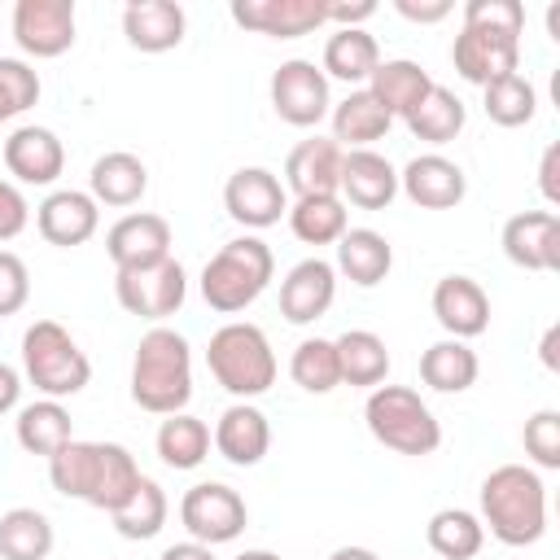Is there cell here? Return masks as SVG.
Wrapping results in <instances>:
<instances>
[{"label": "cell", "instance_id": "obj_1", "mask_svg": "<svg viewBox=\"0 0 560 560\" xmlns=\"http://www.w3.org/2000/svg\"><path fill=\"white\" fill-rule=\"evenodd\" d=\"M140 464L127 446L118 442H66L52 459H48V481L57 494L79 499L88 508L101 512H118L131 490L140 486Z\"/></svg>", "mask_w": 560, "mask_h": 560}, {"label": "cell", "instance_id": "obj_2", "mask_svg": "<svg viewBox=\"0 0 560 560\" xmlns=\"http://www.w3.org/2000/svg\"><path fill=\"white\" fill-rule=\"evenodd\" d=\"M481 529L503 547H534L547 534V486L529 464H499L481 481Z\"/></svg>", "mask_w": 560, "mask_h": 560}, {"label": "cell", "instance_id": "obj_3", "mask_svg": "<svg viewBox=\"0 0 560 560\" xmlns=\"http://www.w3.org/2000/svg\"><path fill=\"white\" fill-rule=\"evenodd\" d=\"M192 398V350L184 332L153 324L131 359V402L153 416H175Z\"/></svg>", "mask_w": 560, "mask_h": 560}, {"label": "cell", "instance_id": "obj_4", "mask_svg": "<svg viewBox=\"0 0 560 560\" xmlns=\"http://www.w3.org/2000/svg\"><path fill=\"white\" fill-rule=\"evenodd\" d=\"M206 368L241 402H249L276 385V350H271L267 332L249 319H232V324L210 332Z\"/></svg>", "mask_w": 560, "mask_h": 560}, {"label": "cell", "instance_id": "obj_5", "mask_svg": "<svg viewBox=\"0 0 560 560\" xmlns=\"http://www.w3.org/2000/svg\"><path fill=\"white\" fill-rule=\"evenodd\" d=\"M276 258L262 236H236L228 241L206 267H201V298L219 315H236L271 284Z\"/></svg>", "mask_w": 560, "mask_h": 560}, {"label": "cell", "instance_id": "obj_6", "mask_svg": "<svg viewBox=\"0 0 560 560\" xmlns=\"http://www.w3.org/2000/svg\"><path fill=\"white\" fill-rule=\"evenodd\" d=\"M363 420L368 433L398 455H433L442 446V424L411 385H376L363 402Z\"/></svg>", "mask_w": 560, "mask_h": 560}, {"label": "cell", "instance_id": "obj_7", "mask_svg": "<svg viewBox=\"0 0 560 560\" xmlns=\"http://www.w3.org/2000/svg\"><path fill=\"white\" fill-rule=\"evenodd\" d=\"M22 376L44 398H74L92 381V363L57 319H35L22 332Z\"/></svg>", "mask_w": 560, "mask_h": 560}, {"label": "cell", "instance_id": "obj_8", "mask_svg": "<svg viewBox=\"0 0 560 560\" xmlns=\"http://www.w3.org/2000/svg\"><path fill=\"white\" fill-rule=\"evenodd\" d=\"M114 298L127 315L136 319H153L162 324L166 315H175L188 298V271L175 258H162L153 267H136V271H118L114 276Z\"/></svg>", "mask_w": 560, "mask_h": 560}, {"label": "cell", "instance_id": "obj_9", "mask_svg": "<svg viewBox=\"0 0 560 560\" xmlns=\"http://www.w3.org/2000/svg\"><path fill=\"white\" fill-rule=\"evenodd\" d=\"M179 521H184V529H188L192 542L219 547V542L241 538V529L249 525V508H245V499L232 486H223V481H197L179 499Z\"/></svg>", "mask_w": 560, "mask_h": 560}, {"label": "cell", "instance_id": "obj_10", "mask_svg": "<svg viewBox=\"0 0 560 560\" xmlns=\"http://www.w3.org/2000/svg\"><path fill=\"white\" fill-rule=\"evenodd\" d=\"M271 109L289 127H319L328 118V109H332L324 70L315 61H306V57L280 61L276 74H271Z\"/></svg>", "mask_w": 560, "mask_h": 560}, {"label": "cell", "instance_id": "obj_11", "mask_svg": "<svg viewBox=\"0 0 560 560\" xmlns=\"http://www.w3.org/2000/svg\"><path fill=\"white\" fill-rule=\"evenodd\" d=\"M223 210L241 228H254L258 232V228L280 223V214H289V192H284V184H280L276 171H267V166H241L223 184Z\"/></svg>", "mask_w": 560, "mask_h": 560}, {"label": "cell", "instance_id": "obj_12", "mask_svg": "<svg viewBox=\"0 0 560 560\" xmlns=\"http://www.w3.org/2000/svg\"><path fill=\"white\" fill-rule=\"evenodd\" d=\"M232 22L271 39H302L328 26V0H232Z\"/></svg>", "mask_w": 560, "mask_h": 560}, {"label": "cell", "instance_id": "obj_13", "mask_svg": "<svg viewBox=\"0 0 560 560\" xmlns=\"http://www.w3.org/2000/svg\"><path fill=\"white\" fill-rule=\"evenodd\" d=\"M13 39L31 57H61L74 44V0H18Z\"/></svg>", "mask_w": 560, "mask_h": 560}, {"label": "cell", "instance_id": "obj_14", "mask_svg": "<svg viewBox=\"0 0 560 560\" xmlns=\"http://www.w3.org/2000/svg\"><path fill=\"white\" fill-rule=\"evenodd\" d=\"M451 61H455L459 79L486 88V83L521 70V39L499 35V31H481V26H459V35L451 44Z\"/></svg>", "mask_w": 560, "mask_h": 560}, {"label": "cell", "instance_id": "obj_15", "mask_svg": "<svg viewBox=\"0 0 560 560\" xmlns=\"http://www.w3.org/2000/svg\"><path fill=\"white\" fill-rule=\"evenodd\" d=\"M105 254L114 262V271H136V267H153L162 258H171V223L153 210H136L122 214L109 232H105Z\"/></svg>", "mask_w": 560, "mask_h": 560}, {"label": "cell", "instance_id": "obj_16", "mask_svg": "<svg viewBox=\"0 0 560 560\" xmlns=\"http://www.w3.org/2000/svg\"><path fill=\"white\" fill-rule=\"evenodd\" d=\"M398 192H407V201L420 210H451L464 201L468 175L459 162H451L442 153H416L398 171Z\"/></svg>", "mask_w": 560, "mask_h": 560}, {"label": "cell", "instance_id": "obj_17", "mask_svg": "<svg viewBox=\"0 0 560 560\" xmlns=\"http://www.w3.org/2000/svg\"><path fill=\"white\" fill-rule=\"evenodd\" d=\"M503 254L525 271H560V219L556 210H521L503 223Z\"/></svg>", "mask_w": 560, "mask_h": 560}, {"label": "cell", "instance_id": "obj_18", "mask_svg": "<svg viewBox=\"0 0 560 560\" xmlns=\"http://www.w3.org/2000/svg\"><path fill=\"white\" fill-rule=\"evenodd\" d=\"M35 228L48 245L57 249H74L83 241L96 236L101 228V206L92 201V192H79V188H57L39 201L35 210Z\"/></svg>", "mask_w": 560, "mask_h": 560}, {"label": "cell", "instance_id": "obj_19", "mask_svg": "<svg viewBox=\"0 0 560 560\" xmlns=\"http://www.w3.org/2000/svg\"><path fill=\"white\" fill-rule=\"evenodd\" d=\"M4 171L18 179V184H52L61 171H66V144L57 140V131L48 127H13L9 140H4Z\"/></svg>", "mask_w": 560, "mask_h": 560}, {"label": "cell", "instance_id": "obj_20", "mask_svg": "<svg viewBox=\"0 0 560 560\" xmlns=\"http://www.w3.org/2000/svg\"><path fill=\"white\" fill-rule=\"evenodd\" d=\"M337 298V271L328 258H302L289 267V276L280 280V315L289 324H315L319 315H328Z\"/></svg>", "mask_w": 560, "mask_h": 560}, {"label": "cell", "instance_id": "obj_21", "mask_svg": "<svg viewBox=\"0 0 560 560\" xmlns=\"http://www.w3.org/2000/svg\"><path fill=\"white\" fill-rule=\"evenodd\" d=\"M433 319L446 328V337L455 341H468V337H481L490 328V298L486 289L472 280V276H442L433 284Z\"/></svg>", "mask_w": 560, "mask_h": 560}, {"label": "cell", "instance_id": "obj_22", "mask_svg": "<svg viewBox=\"0 0 560 560\" xmlns=\"http://www.w3.org/2000/svg\"><path fill=\"white\" fill-rule=\"evenodd\" d=\"M341 184V149L328 136L298 140L284 158V192L293 197H337Z\"/></svg>", "mask_w": 560, "mask_h": 560}, {"label": "cell", "instance_id": "obj_23", "mask_svg": "<svg viewBox=\"0 0 560 560\" xmlns=\"http://www.w3.org/2000/svg\"><path fill=\"white\" fill-rule=\"evenodd\" d=\"M337 197H346L359 210H385L398 197V171L376 149H346L341 153V184Z\"/></svg>", "mask_w": 560, "mask_h": 560}, {"label": "cell", "instance_id": "obj_24", "mask_svg": "<svg viewBox=\"0 0 560 560\" xmlns=\"http://www.w3.org/2000/svg\"><path fill=\"white\" fill-rule=\"evenodd\" d=\"M210 442H214V451H219L228 464L254 468V464H262V455L271 451V424H267V416H262L254 402H232V407L219 416Z\"/></svg>", "mask_w": 560, "mask_h": 560}, {"label": "cell", "instance_id": "obj_25", "mask_svg": "<svg viewBox=\"0 0 560 560\" xmlns=\"http://www.w3.org/2000/svg\"><path fill=\"white\" fill-rule=\"evenodd\" d=\"M188 13L175 0H131L122 9V35L140 52H171L184 44Z\"/></svg>", "mask_w": 560, "mask_h": 560}, {"label": "cell", "instance_id": "obj_26", "mask_svg": "<svg viewBox=\"0 0 560 560\" xmlns=\"http://www.w3.org/2000/svg\"><path fill=\"white\" fill-rule=\"evenodd\" d=\"M328 118H332V144L346 153V149H372L385 131H389V114H385V105L368 92V88H350L346 92V101H337L332 109H328Z\"/></svg>", "mask_w": 560, "mask_h": 560}, {"label": "cell", "instance_id": "obj_27", "mask_svg": "<svg viewBox=\"0 0 560 560\" xmlns=\"http://www.w3.org/2000/svg\"><path fill=\"white\" fill-rule=\"evenodd\" d=\"M149 188V171L136 153L127 149H114V153H101L88 171V192L96 206H136Z\"/></svg>", "mask_w": 560, "mask_h": 560}, {"label": "cell", "instance_id": "obj_28", "mask_svg": "<svg viewBox=\"0 0 560 560\" xmlns=\"http://www.w3.org/2000/svg\"><path fill=\"white\" fill-rule=\"evenodd\" d=\"M389 267H394V245L376 228H346L341 232L332 271H341L350 284L372 289V284H381L389 276Z\"/></svg>", "mask_w": 560, "mask_h": 560}, {"label": "cell", "instance_id": "obj_29", "mask_svg": "<svg viewBox=\"0 0 560 560\" xmlns=\"http://www.w3.org/2000/svg\"><path fill=\"white\" fill-rule=\"evenodd\" d=\"M433 79L420 61H407V57H394V61H381L368 79V92L385 105L389 118H407L424 96H429Z\"/></svg>", "mask_w": 560, "mask_h": 560}, {"label": "cell", "instance_id": "obj_30", "mask_svg": "<svg viewBox=\"0 0 560 560\" xmlns=\"http://www.w3.org/2000/svg\"><path fill=\"white\" fill-rule=\"evenodd\" d=\"M381 66V48L376 39L363 31V26H346V31H332L328 44H324V79H341L350 88H368L372 70Z\"/></svg>", "mask_w": 560, "mask_h": 560}, {"label": "cell", "instance_id": "obj_31", "mask_svg": "<svg viewBox=\"0 0 560 560\" xmlns=\"http://www.w3.org/2000/svg\"><path fill=\"white\" fill-rule=\"evenodd\" d=\"M337 346V372H341V385H354V389H376L385 385L389 376V350L376 332L368 328H350L341 337H332Z\"/></svg>", "mask_w": 560, "mask_h": 560}, {"label": "cell", "instance_id": "obj_32", "mask_svg": "<svg viewBox=\"0 0 560 560\" xmlns=\"http://www.w3.org/2000/svg\"><path fill=\"white\" fill-rule=\"evenodd\" d=\"M13 429H18V446H22L26 455H44V459H52L66 442H74L70 411H66L57 398H35V402H26V407L18 411V420H13Z\"/></svg>", "mask_w": 560, "mask_h": 560}, {"label": "cell", "instance_id": "obj_33", "mask_svg": "<svg viewBox=\"0 0 560 560\" xmlns=\"http://www.w3.org/2000/svg\"><path fill=\"white\" fill-rule=\"evenodd\" d=\"M477 350H468V341H455V337H442L433 341L424 354H420V381L438 394H464L477 385Z\"/></svg>", "mask_w": 560, "mask_h": 560}, {"label": "cell", "instance_id": "obj_34", "mask_svg": "<svg viewBox=\"0 0 560 560\" xmlns=\"http://www.w3.org/2000/svg\"><path fill=\"white\" fill-rule=\"evenodd\" d=\"M402 122H407V131H411L416 140H424V144H451V140L464 131L468 109H464V101H459L451 88L433 83L429 96H424Z\"/></svg>", "mask_w": 560, "mask_h": 560}, {"label": "cell", "instance_id": "obj_35", "mask_svg": "<svg viewBox=\"0 0 560 560\" xmlns=\"http://www.w3.org/2000/svg\"><path fill=\"white\" fill-rule=\"evenodd\" d=\"M153 446H158V455H162L166 468L188 472V468H197L210 455V424L197 420V416H188V411H175V416H166L158 424Z\"/></svg>", "mask_w": 560, "mask_h": 560}, {"label": "cell", "instance_id": "obj_36", "mask_svg": "<svg viewBox=\"0 0 560 560\" xmlns=\"http://www.w3.org/2000/svg\"><path fill=\"white\" fill-rule=\"evenodd\" d=\"M424 538L433 547L438 560H472L481 547H486V529H481V516L464 512V508H442L429 516L424 525Z\"/></svg>", "mask_w": 560, "mask_h": 560}, {"label": "cell", "instance_id": "obj_37", "mask_svg": "<svg viewBox=\"0 0 560 560\" xmlns=\"http://www.w3.org/2000/svg\"><path fill=\"white\" fill-rule=\"evenodd\" d=\"M52 521L39 508H9L0 516V560H48Z\"/></svg>", "mask_w": 560, "mask_h": 560}, {"label": "cell", "instance_id": "obj_38", "mask_svg": "<svg viewBox=\"0 0 560 560\" xmlns=\"http://www.w3.org/2000/svg\"><path fill=\"white\" fill-rule=\"evenodd\" d=\"M346 228H350V219H346L341 197H298L289 206V232L302 245H337Z\"/></svg>", "mask_w": 560, "mask_h": 560}, {"label": "cell", "instance_id": "obj_39", "mask_svg": "<svg viewBox=\"0 0 560 560\" xmlns=\"http://www.w3.org/2000/svg\"><path fill=\"white\" fill-rule=\"evenodd\" d=\"M166 512H171L166 490H162L153 477H140V486L131 490V499H127L118 512H109V521H114V529H118L122 538L144 542V538H153V534L166 525Z\"/></svg>", "mask_w": 560, "mask_h": 560}, {"label": "cell", "instance_id": "obj_40", "mask_svg": "<svg viewBox=\"0 0 560 560\" xmlns=\"http://www.w3.org/2000/svg\"><path fill=\"white\" fill-rule=\"evenodd\" d=\"M481 109H486V118L499 122V127H525V122L538 114V92H534V83L516 70V74H503V79H494V83L481 88Z\"/></svg>", "mask_w": 560, "mask_h": 560}, {"label": "cell", "instance_id": "obj_41", "mask_svg": "<svg viewBox=\"0 0 560 560\" xmlns=\"http://www.w3.org/2000/svg\"><path fill=\"white\" fill-rule=\"evenodd\" d=\"M289 376H293V385H302L306 394H332V389L341 385L337 346H332L328 337H302V341L293 346Z\"/></svg>", "mask_w": 560, "mask_h": 560}, {"label": "cell", "instance_id": "obj_42", "mask_svg": "<svg viewBox=\"0 0 560 560\" xmlns=\"http://www.w3.org/2000/svg\"><path fill=\"white\" fill-rule=\"evenodd\" d=\"M35 101H39V74L18 57H0V122L26 114Z\"/></svg>", "mask_w": 560, "mask_h": 560}, {"label": "cell", "instance_id": "obj_43", "mask_svg": "<svg viewBox=\"0 0 560 560\" xmlns=\"http://www.w3.org/2000/svg\"><path fill=\"white\" fill-rule=\"evenodd\" d=\"M525 455L538 464V468H560V411L556 407H542L525 420Z\"/></svg>", "mask_w": 560, "mask_h": 560}, {"label": "cell", "instance_id": "obj_44", "mask_svg": "<svg viewBox=\"0 0 560 560\" xmlns=\"http://www.w3.org/2000/svg\"><path fill=\"white\" fill-rule=\"evenodd\" d=\"M464 26H481V31H499V35L521 39L525 9H521V0H468L464 4Z\"/></svg>", "mask_w": 560, "mask_h": 560}, {"label": "cell", "instance_id": "obj_45", "mask_svg": "<svg viewBox=\"0 0 560 560\" xmlns=\"http://www.w3.org/2000/svg\"><path fill=\"white\" fill-rule=\"evenodd\" d=\"M31 298V271L13 249H0V319L18 315Z\"/></svg>", "mask_w": 560, "mask_h": 560}, {"label": "cell", "instance_id": "obj_46", "mask_svg": "<svg viewBox=\"0 0 560 560\" xmlns=\"http://www.w3.org/2000/svg\"><path fill=\"white\" fill-rule=\"evenodd\" d=\"M26 223H31V206H26L22 188H18V184H9V179H0V241L22 236V232H26Z\"/></svg>", "mask_w": 560, "mask_h": 560}, {"label": "cell", "instance_id": "obj_47", "mask_svg": "<svg viewBox=\"0 0 560 560\" xmlns=\"http://www.w3.org/2000/svg\"><path fill=\"white\" fill-rule=\"evenodd\" d=\"M394 9L407 18V22H420V26H429V22H442V18H451V0H394Z\"/></svg>", "mask_w": 560, "mask_h": 560}, {"label": "cell", "instance_id": "obj_48", "mask_svg": "<svg viewBox=\"0 0 560 560\" xmlns=\"http://www.w3.org/2000/svg\"><path fill=\"white\" fill-rule=\"evenodd\" d=\"M538 188H542V201H547V206H560V144H547V149H542Z\"/></svg>", "mask_w": 560, "mask_h": 560}, {"label": "cell", "instance_id": "obj_49", "mask_svg": "<svg viewBox=\"0 0 560 560\" xmlns=\"http://www.w3.org/2000/svg\"><path fill=\"white\" fill-rule=\"evenodd\" d=\"M376 13V4L372 0H354V4H328V22H337V31H346V26H363L368 18Z\"/></svg>", "mask_w": 560, "mask_h": 560}, {"label": "cell", "instance_id": "obj_50", "mask_svg": "<svg viewBox=\"0 0 560 560\" xmlns=\"http://www.w3.org/2000/svg\"><path fill=\"white\" fill-rule=\"evenodd\" d=\"M18 398H22V372H18V368H9V363H0V416H4V411H13V407H18Z\"/></svg>", "mask_w": 560, "mask_h": 560}, {"label": "cell", "instance_id": "obj_51", "mask_svg": "<svg viewBox=\"0 0 560 560\" xmlns=\"http://www.w3.org/2000/svg\"><path fill=\"white\" fill-rule=\"evenodd\" d=\"M538 359H542L547 372H560V324H551V328L542 332V341H538Z\"/></svg>", "mask_w": 560, "mask_h": 560}, {"label": "cell", "instance_id": "obj_52", "mask_svg": "<svg viewBox=\"0 0 560 560\" xmlns=\"http://www.w3.org/2000/svg\"><path fill=\"white\" fill-rule=\"evenodd\" d=\"M158 560H214V551H210L206 542H192V538H188V542H171Z\"/></svg>", "mask_w": 560, "mask_h": 560}, {"label": "cell", "instance_id": "obj_53", "mask_svg": "<svg viewBox=\"0 0 560 560\" xmlns=\"http://www.w3.org/2000/svg\"><path fill=\"white\" fill-rule=\"evenodd\" d=\"M328 560H381L372 547H337Z\"/></svg>", "mask_w": 560, "mask_h": 560}, {"label": "cell", "instance_id": "obj_54", "mask_svg": "<svg viewBox=\"0 0 560 560\" xmlns=\"http://www.w3.org/2000/svg\"><path fill=\"white\" fill-rule=\"evenodd\" d=\"M547 31H551V39H560V4L547 9Z\"/></svg>", "mask_w": 560, "mask_h": 560}, {"label": "cell", "instance_id": "obj_55", "mask_svg": "<svg viewBox=\"0 0 560 560\" xmlns=\"http://www.w3.org/2000/svg\"><path fill=\"white\" fill-rule=\"evenodd\" d=\"M236 560H280L276 551H267V547H254V551H241Z\"/></svg>", "mask_w": 560, "mask_h": 560}]
</instances>
